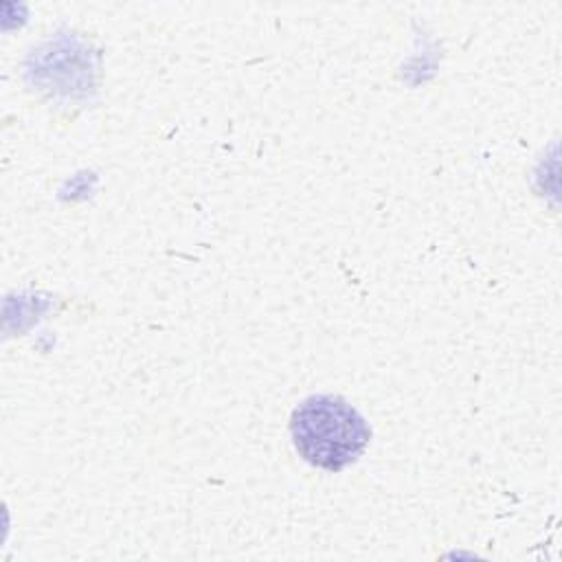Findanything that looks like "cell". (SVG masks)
Listing matches in <instances>:
<instances>
[{
	"label": "cell",
	"mask_w": 562,
	"mask_h": 562,
	"mask_svg": "<svg viewBox=\"0 0 562 562\" xmlns=\"http://www.w3.org/2000/svg\"><path fill=\"white\" fill-rule=\"evenodd\" d=\"M290 435L303 461L338 472L362 457L371 428L347 400L338 395H310L292 411Z\"/></svg>",
	"instance_id": "obj_1"
}]
</instances>
